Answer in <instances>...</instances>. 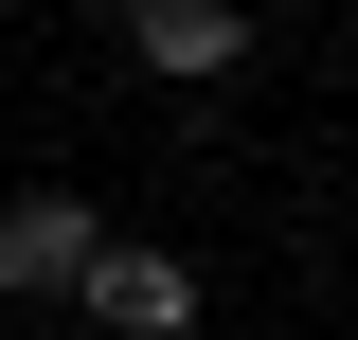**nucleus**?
<instances>
[{
  "label": "nucleus",
  "mask_w": 358,
  "mask_h": 340,
  "mask_svg": "<svg viewBox=\"0 0 358 340\" xmlns=\"http://www.w3.org/2000/svg\"><path fill=\"white\" fill-rule=\"evenodd\" d=\"M126 36H143V72H233V0H126Z\"/></svg>",
  "instance_id": "7ed1b4c3"
},
{
  "label": "nucleus",
  "mask_w": 358,
  "mask_h": 340,
  "mask_svg": "<svg viewBox=\"0 0 358 340\" xmlns=\"http://www.w3.org/2000/svg\"><path fill=\"white\" fill-rule=\"evenodd\" d=\"M90 251H108V215H90V197H54V179L0 215V287H18V304H72V287H90Z\"/></svg>",
  "instance_id": "f257e3e1"
},
{
  "label": "nucleus",
  "mask_w": 358,
  "mask_h": 340,
  "mask_svg": "<svg viewBox=\"0 0 358 340\" xmlns=\"http://www.w3.org/2000/svg\"><path fill=\"white\" fill-rule=\"evenodd\" d=\"M72 304H108L126 340H179V323H197V269H179V251H90Z\"/></svg>",
  "instance_id": "f03ea898"
}]
</instances>
